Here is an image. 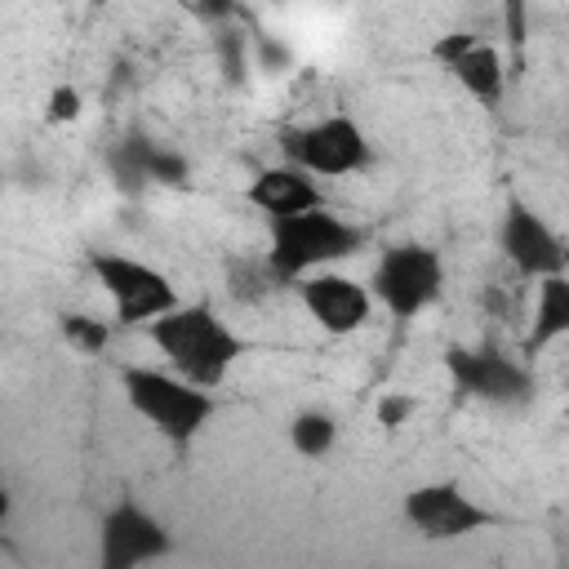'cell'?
Here are the masks:
<instances>
[{"label": "cell", "mask_w": 569, "mask_h": 569, "mask_svg": "<svg viewBox=\"0 0 569 569\" xmlns=\"http://www.w3.org/2000/svg\"><path fill=\"white\" fill-rule=\"evenodd\" d=\"M4 511H9V493L0 489V516H4Z\"/></svg>", "instance_id": "obj_20"}, {"label": "cell", "mask_w": 569, "mask_h": 569, "mask_svg": "<svg viewBox=\"0 0 569 569\" xmlns=\"http://www.w3.org/2000/svg\"><path fill=\"white\" fill-rule=\"evenodd\" d=\"M120 382H124V400L133 405V413L147 418L169 445H191L204 431V422L218 413L213 391H200L169 369L129 365Z\"/></svg>", "instance_id": "obj_3"}, {"label": "cell", "mask_w": 569, "mask_h": 569, "mask_svg": "<svg viewBox=\"0 0 569 569\" xmlns=\"http://www.w3.org/2000/svg\"><path fill=\"white\" fill-rule=\"evenodd\" d=\"M405 520L427 542H458V538H471V533L498 525L502 516L480 507L462 485L436 480V485H418V489L405 493Z\"/></svg>", "instance_id": "obj_7"}, {"label": "cell", "mask_w": 569, "mask_h": 569, "mask_svg": "<svg viewBox=\"0 0 569 569\" xmlns=\"http://www.w3.org/2000/svg\"><path fill=\"white\" fill-rule=\"evenodd\" d=\"M449 71H453V80H458L476 102H485V107H498L502 93H507V62H502V53H498L489 40H476Z\"/></svg>", "instance_id": "obj_13"}, {"label": "cell", "mask_w": 569, "mask_h": 569, "mask_svg": "<svg viewBox=\"0 0 569 569\" xmlns=\"http://www.w3.org/2000/svg\"><path fill=\"white\" fill-rule=\"evenodd\" d=\"M476 40H480V36H471V31H449V36H440V40L431 44V58H436V62H445V67H453V62H458Z\"/></svg>", "instance_id": "obj_17"}, {"label": "cell", "mask_w": 569, "mask_h": 569, "mask_svg": "<svg viewBox=\"0 0 569 569\" xmlns=\"http://www.w3.org/2000/svg\"><path fill=\"white\" fill-rule=\"evenodd\" d=\"M445 369L453 378V387L471 400H489V405H525L533 396V378L520 360L493 351V347H449L445 351Z\"/></svg>", "instance_id": "obj_9"}, {"label": "cell", "mask_w": 569, "mask_h": 569, "mask_svg": "<svg viewBox=\"0 0 569 569\" xmlns=\"http://www.w3.org/2000/svg\"><path fill=\"white\" fill-rule=\"evenodd\" d=\"M284 151L307 178H347L360 173L373 156L365 129L351 116H325L307 129H293L284 138Z\"/></svg>", "instance_id": "obj_6"}, {"label": "cell", "mask_w": 569, "mask_h": 569, "mask_svg": "<svg viewBox=\"0 0 569 569\" xmlns=\"http://www.w3.org/2000/svg\"><path fill=\"white\" fill-rule=\"evenodd\" d=\"M298 293H302L307 316H311L325 333H333V338L365 329L369 316H373L369 284H360V280H351V276H338V271H316V276H307V280L298 284Z\"/></svg>", "instance_id": "obj_11"}, {"label": "cell", "mask_w": 569, "mask_h": 569, "mask_svg": "<svg viewBox=\"0 0 569 569\" xmlns=\"http://www.w3.org/2000/svg\"><path fill=\"white\" fill-rule=\"evenodd\" d=\"M445 293V262L427 244H391L369 280V298L382 302L396 320H413Z\"/></svg>", "instance_id": "obj_5"}, {"label": "cell", "mask_w": 569, "mask_h": 569, "mask_svg": "<svg viewBox=\"0 0 569 569\" xmlns=\"http://www.w3.org/2000/svg\"><path fill=\"white\" fill-rule=\"evenodd\" d=\"M169 529L133 498H120L98 525V569H142L169 556Z\"/></svg>", "instance_id": "obj_8"}, {"label": "cell", "mask_w": 569, "mask_h": 569, "mask_svg": "<svg viewBox=\"0 0 569 569\" xmlns=\"http://www.w3.org/2000/svg\"><path fill=\"white\" fill-rule=\"evenodd\" d=\"M365 231L338 213L307 209V213H289V218H271V249H267V271L276 280H307L316 271H325L329 262H342L351 253H360Z\"/></svg>", "instance_id": "obj_2"}, {"label": "cell", "mask_w": 569, "mask_h": 569, "mask_svg": "<svg viewBox=\"0 0 569 569\" xmlns=\"http://www.w3.org/2000/svg\"><path fill=\"white\" fill-rule=\"evenodd\" d=\"M89 267H93V280L102 284V293L111 298L120 325H151L178 307L173 280L142 258L98 249V253H89Z\"/></svg>", "instance_id": "obj_4"}, {"label": "cell", "mask_w": 569, "mask_h": 569, "mask_svg": "<svg viewBox=\"0 0 569 569\" xmlns=\"http://www.w3.org/2000/svg\"><path fill=\"white\" fill-rule=\"evenodd\" d=\"M565 333H569V280L565 276H547V280H538V307H533L529 351H542V347H551Z\"/></svg>", "instance_id": "obj_14"}, {"label": "cell", "mask_w": 569, "mask_h": 569, "mask_svg": "<svg viewBox=\"0 0 569 569\" xmlns=\"http://www.w3.org/2000/svg\"><path fill=\"white\" fill-rule=\"evenodd\" d=\"M62 333L80 347V351H102L107 347V338H111V329H107V320H93V316H62Z\"/></svg>", "instance_id": "obj_16"}, {"label": "cell", "mask_w": 569, "mask_h": 569, "mask_svg": "<svg viewBox=\"0 0 569 569\" xmlns=\"http://www.w3.org/2000/svg\"><path fill=\"white\" fill-rule=\"evenodd\" d=\"M249 200H253L267 218H289V213L320 209V187H316V178H307L298 164H267V169L249 182Z\"/></svg>", "instance_id": "obj_12"}, {"label": "cell", "mask_w": 569, "mask_h": 569, "mask_svg": "<svg viewBox=\"0 0 569 569\" xmlns=\"http://www.w3.org/2000/svg\"><path fill=\"white\" fill-rule=\"evenodd\" d=\"M333 440H338V422H333V413H325V409H307V413H298L293 427H289V445H293L302 458H325V453L333 449Z\"/></svg>", "instance_id": "obj_15"}, {"label": "cell", "mask_w": 569, "mask_h": 569, "mask_svg": "<svg viewBox=\"0 0 569 569\" xmlns=\"http://www.w3.org/2000/svg\"><path fill=\"white\" fill-rule=\"evenodd\" d=\"M409 413H413V400L409 396H382L378 400V422L382 427H400Z\"/></svg>", "instance_id": "obj_19"}, {"label": "cell", "mask_w": 569, "mask_h": 569, "mask_svg": "<svg viewBox=\"0 0 569 569\" xmlns=\"http://www.w3.org/2000/svg\"><path fill=\"white\" fill-rule=\"evenodd\" d=\"M498 249L502 258L529 276V280H547V276H565V244L560 236L525 204V200H511L507 213H502V227H498Z\"/></svg>", "instance_id": "obj_10"}, {"label": "cell", "mask_w": 569, "mask_h": 569, "mask_svg": "<svg viewBox=\"0 0 569 569\" xmlns=\"http://www.w3.org/2000/svg\"><path fill=\"white\" fill-rule=\"evenodd\" d=\"M80 89H71V84H58L53 93H49V120L53 124H62V120H76L80 116Z\"/></svg>", "instance_id": "obj_18"}, {"label": "cell", "mask_w": 569, "mask_h": 569, "mask_svg": "<svg viewBox=\"0 0 569 569\" xmlns=\"http://www.w3.org/2000/svg\"><path fill=\"white\" fill-rule=\"evenodd\" d=\"M156 351L169 360V373H178L182 382L213 391L227 382V373L240 365V356L249 351V342L209 307V302H178L173 311H164L160 320L147 325Z\"/></svg>", "instance_id": "obj_1"}]
</instances>
